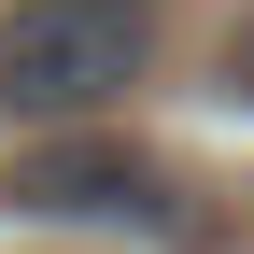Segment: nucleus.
<instances>
[{
    "label": "nucleus",
    "mask_w": 254,
    "mask_h": 254,
    "mask_svg": "<svg viewBox=\"0 0 254 254\" xmlns=\"http://www.w3.org/2000/svg\"><path fill=\"white\" fill-rule=\"evenodd\" d=\"M14 226H141V240H184V170L127 127H28V155L0 170Z\"/></svg>",
    "instance_id": "2"
},
{
    "label": "nucleus",
    "mask_w": 254,
    "mask_h": 254,
    "mask_svg": "<svg viewBox=\"0 0 254 254\" xmlns=\"http://www.w3.org/2000/svg\"><path fill=\"white\" fill-rule=\"evenodd\" d=\"M170 0H0V127H113L155 85Z\"/></svg>",
    "instance_id": "1"
},
{
    "label": "nucleus",
    "mask_w": 254,
    "mask_h": 254,
    "mask_svg": "<svg viewBox=\"0 0 254 254\" xmlns=\"http://www.w3.org/2000/svg\"><path fill=\"white\" fill-rule=\"evenodd\" d=\"M212 99H254V28H226V57H212Z\"/></svg>",
    "instance_id": "3"
}]
</instances>
